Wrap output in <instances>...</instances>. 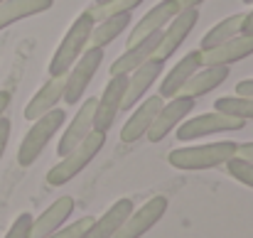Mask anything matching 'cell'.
<instances>
[{"label":"cell","mask_w":253,"mask_h":238,"mask_svg":"<svg viewBox=\"0 0 253 238\" xmlns=\"http://www.w3.org/2000/svg\"><path fill=\"white\" fill-rule=\"evenodd\" d=\"M91 27H93V17L88 15V10H84L74 22L72 27L67 30L64 40L59 42L52 62H49V77H64L74 62L86 52V42H88V35H91Z\"/></svg>","instance_id":"obj_1"},{"label":"cell","mask_w":253,"mask_h":238,"mask_svg":"<svg viewBox=\"0 0 253 238\" xmlns=\"http://www.w3.org/2000/svg\"><path fill=\"white\" fill-rule=\"evenodd\" d=\"M234 140H219L209 145H192V148H177L168 155V162L177 169H211L224 164L229 158L236 155Z\"/></svg>","instance_id":"obj_2"},{"label":"cell","mask_w":253,"mask_h":238,"mask_svg":"<svg viewBox=\"0 0 253 238\" xmlns=\"http://www.w3.org/2000/svg\"><path fill=\"white\" fill-rule=\"evenodd\" d=\"M103 143H106V133H98V130H91L88 135H86L84 140L72 150V153H67L64 158L59 159L52 169H49V174H47V182L52 184V187H62V184H67V182H72L82 169L88 167V162L96 158L98 153H101V148H103Z\"/></svg>","instance_id":"obj_3"},{"label":"cell","mask_w":253,"mask_h":238,"mask_svg":"<svg viewBox=\"0 0 253 238\" xmlns=\"http://www.w3.org/2000/svg\"><path fill=\"white\" fill-rule=\"evenodd\" d=\"M64 120H67V113H64L62 108H52L49 113L40 116V118L32 123V128L25 133L22 143H20L17 162H20L22 167H30L35 159L42 155V150H44L47 143L54 138V133L64 125Z\"/></svg>","instance_id":"obj_4"},{"label":"cell","mask_w":253,"mask_h":238,"mask_svg":"<svg viewBox=\"0 0 253 238\" xmlns=\"http://www.w3.org/2000/svg\"><path fill=\"white\" fill-rule=\"evenodd\" d=\"M103 57H106L103 49L88 47L84 54L74 62V67L64 74V93H62V101H64V103L74 106V103L82 101V96L86 93V88H88V83L93 79V74L98 72Z\"/></svg>","instance_id":"obj_5"},{"label":"cell","mask_w":253,"mask_h":238,"mask_svg":"<svg viewBox=\"0 0 253 238\" xmlns=\"http://www.w3.org/2000/svg\"><path fill=\"white\" fill-rule=\"evenodd\" d=\"M244 125H246L244 118H236V116H226V113L211 111V113H202V116H194V118L179 123V125H177V140L187 143V140H197V138L214 135V133L241 130Z\"/></svg>","instance_id":"obj_6"},{"label":"cell","mask_w":253,"mask_h":238,"mask_svg":"<svg viewBox=\"0 0 253 238\" xmlns=\"http://www.w3.org/2000/svg\"><path fill=\"white\" fill-rule=\"evenodd\" d=\"M197 22H199V10L197 7L179 10L168 22V27H163V37H160V44H158L153 59L155 62H168L169 57L184 44V40L189 37V32L194 30Z\"/></svg>","instance_id":"obj_7"},{"label":"cell","mask_w":253,"mask_h":238,"mask_svg":"<svg viewBox=\"0 0 253 238\" xmlns=\"http://www.w3.org/2000/svg\"><path fill=\"white\" fill-rule=\"evenodd\" d=\"M197 106V98L189 96H172L169 103H163V108L158 111V116L153 118L150 128H148V140L150 143H160L169 135V130H174Z\"/></svg>","instance_id":"obj_8"},{"label":"cell","mask_w":253,"mask_h":238,"mask_svg":"<svg viewBox=\"0 0 253 238\" xmlns=\"http://www.w3.org/2000/svg\"><path fill=\"white\" fill-rule=\"evenodd\" d=\"M126 86H128V74H118L111 77L106 83L101 98H96V111H93V130L98 133H108L116 116L121 113V103L126 96Z\"/></svg>","instance_id":"obj_9"},{"label":"cell","mask_w":253,"mask_h":238,"mask_svg":"<svg viewBox=\"0 0 253 238\" xmlns=\"http://www.w3.org/2000/svg\"><path fill=\"white\" fill-rule=\"evenodd\" d=\"M168 211V199L165 197H153L148 199L140 209H133L130 216L126 219V224L118 229V234L113 238H140L145 236Z\"/></svg>","instance_id":"obj_10"},{"label":"cell","mask_w":253,"mask_h":238,"mask_svg":"<svg viewBox=\"0 0 253 238\" xmlns=\"http://www.w3.org/2000/svg\"><path fill=\"white\" fill-rule=\"evenodd\" d=\"M163 67H165V62L148 59L145 64H140L135 72H130V74H128V86H126V96H123L121 111H130L138 101H143V98H145L148 88L160 79Z\"/></svg>","instance_id":"obj_11"},{"label":"cell","mask_w":253,"mask_h":238,"mask_svg":"<svg viewBox=\"0 0 253 238\" xmlns=\"http://www.w3.org/2000/svg\"><path fill=\"white\" fill-rule=\"evenodd\" d=\"M177 12H179L177 0H160L155 7H150V12H145L135 22V27L130 30V37H128V47L140 42V40H145V37H150L153 32H160Z\"/></svg>","instance_id":"obj_12"},{"label":"cell","mask_w":253,"mask_h":238,"mask_svg":"<svg viewBox=\"0 0 253 238\" xmlns=\"http://www.w3.org/2000/svg\"><path fill=\"white\" fill-rule=\"evenodd\" d=\"M163 103H165V98L158 93V96H150V98H143V103L130 113V118L126 120V125L121 128V140L123 143H135V140H140L145 133H148V128H150V123H153V118L158 116V111L163 108Z\"/></svg>","instance_id":"obj_13"},{"label":"cell","mask_w":253,"mask_h":238,"mask_svg":"<svg viewBox=\"0 0 253 238\" xmlns=\"http://www.w3.org/2000/svg\"><path fill=\"white\" fill-rule=\"evenodd\" d=\"M160 37H163V30H160V32H153L150 37H145V40H140V42H135V44H130V47L111 64V77L130 74V72H135L140 64H145L148 59H153V54H155V49H158V44H160Z\"/></svg>","instance_id":"obj_14"},{"label":"cell","mask_w":253,"mask_h":238,"mask_svg":"<svg viewBox=\"0 0 253 238\" xmlns=\"http://www.w3.org/2000/svg\"><path fill=\"white\" fill-rule=\"evenodd\" d=\"M93 111H96V98L91 96V98H86L84 103H82V108H79L77 116L72 118L67 133L62 135V140H59V145H57L59 158H64L67 153H72L86 135L93 130Z\"/></svg>","instance_id":"obj_15"},{"label":"cell","mask_w":253,"mask_h":238,"mask_svg":"<svg viewBox=\"0 0 253 238\" xmlns=\"http://www.w3.org/2000/svg\"><path fill=\"white\" fill-rule=\"evenodd\" d=\"M229 72H231V67H226V64L202 67V69H197L189 79L184 81V86L179 88V93H177V96H189V98L207 96L209 91L219 88L224 81L229 79Z\"/></svg>","instance_id":"obj_16"},{"label":"cell","mask_w":253,"mask_h":238,"mask_svg":"<svg viewBox=\"0 0 253 238\" xmlns=\"http://www.w3.org/2000/svg\"><path fill=\"white\" fill-rule=\"evenodd\" d=\"M253 54V37L251 35H239L214 49L202 52V67H211V64H226L231 67L234 62H241Z\"/></svg>","instance_id":"obj_17"},{"label":"cell","mask_w":253,"mask_h":238,"mask_svg":"<svg viewBox=\"0 0 253 238\" xmlns=\"http://www.w3.org/2000/svg\"><path fill=\"white\" fill-rule=\"evenodd\" d=\"M74 211V199L72 197H59L47 211H42L35 221H32V231L30 238H47L49 234H54L57 229H62L67 224V219Z\"/></svg>","instance_id":"obj_18"},{"label":"cell","mask_w":253,"mask_h":238,"mask_svg":"<svg viewBox=\"0 0 253 238\" xmlns=\"http://www.w3.org/2000/svg\"><path fill=\"white\" fill-rule=\"evenodd\" d=\"M133 211V199H118L101 219H93L84 238H113Z\"/></svg>","instance_id":"obj_19"},{"label":"cell","mask_w":253,"mask_h":238,"mask_svg":"<svg viewBox=\"0 0 253 238\" xmlns=\"http://www.w3.org/2000/svg\"><path fill=\"white\" fill-rule=\"evenodd\" d=\"M197 69H202V52H189L184 54L172 69L168 72V77L160 81V96L163 98H172L179 93V88L184 86V81L189 79Z\"/></svg>","instance_id":"obj_20"},{"label":"cell","mask_w":253,"mask_h":238,"mask_svg":"<svg viewBox=\"0 0 253 238\" xmlns=\"http://www.w3.org/2000/svg\"><path fill=\"white\" fill-rule=\"evenodd\" d=\"M62 93H64V77H52L32 96V101L25 106V118L27 120H37L40 116L49 113L62 101Z\"/></svg>","instance_id":"obj_21"},{"label":"cell","mask_w":253,"mask_h":238,"mask_svg":"<svg viewBox=\"0 0 253 238\" xmlns=\"http://www.w3.org/2000/svg\"><path fill=\"white\" fill-rule=\"evenodd\" d=\"M52 5H54V0H2L0 2V32L5 27H10L12 22L47 12Z\"/></svg>","instance_id":"obj_22"},{"label":"cell","mask_w":253,"mask_h":238,"mask_svg":"<svg viewBox=\"0 0 253 238\" xmlns=\"http://www.w3.org/2000/svg\"><path fill=\"white\" fill-rule=\"evenodd\" d=\"M128 27H130V12L113 15V17H106V20L96 22V25L91 27V35H88L86 49H88V47H98V49H103V47L111 44L118 35H123Z\"/></svg>","instance_id":"obj_23"},{"label":"cell","mask_w":253,"mask_h":238,"mask_svg":"<svg viewBox=\"0 0 253 238\" xmlns=\"http://www.w3.org/2000/svg\"><path fill=\"white\" fill-rule=\"evenodd\" d=\"M244 15H246V12H236V15H229V17H224L221 22H216V25L202 37V42H199V52L214 49V47H219V44H224V42L239 37V35H241Z\"/></svg>","instance_id":"obj_24"},{"label":"cell","mask_w":253,"mask_h":238,"mask_svg":"<svg viewBox=\"0 0 253 238\" xmlns=\"http://www.w3.org/2000/svg\"><path fill=\"white\" fill-rule=\"evenodd\" d=\"M214 111L226 113V116H236L244 120L253 118V96H221L214 101Z\"/></svg>","instance_id":"obj_25"},{"label":"cell","mask_w":253,"mask_h":238,"mask_svg":"<svg viewBox=\"0 0 253 238\" xmlns=\"http://www.w3.org/2000/svg\"><path fill=\"white\" fill-rule=\"evenodd\" d=\"M140 2H145V0H108V2H103V5H91V7H88V15L93 17V22H101V20L113 17V15L133 12Z\"/></svg>","instance_id":"obj_26"},{"label":"cell","mask_w":253,"mask_h":238,"mask_svg":"<svg viewBox=\"0 0 253 238\" xmlns=\"http://www.w3.org/2000/svg\"><path fill=\"white\" fill-rule=\"evenodd\" d=\"M226 172L236 179V182H241V184H246V187H251L253 189V162L249 159H241V158H229L226 162Z\"/></svg>","instance_id":"obj_27"},{"label":"cell","mask_w":253,"mask_h":238,"mask_svg":"<svg viewBox=\"0 0 253 238\" xmlns=\"http://www.w3.org/2000/svg\"><path fill=\"white\" fill-rule=\"evenodd\" d=\"M91 216H84V219H77L74 224H69V226H62V229H57L54 234H49L47 238H84L86 229L91 226Z\"/></svg>","instance_id":"obj_28"},{"label":"cell","mask_w":253,"mask_h":238,"mask_svg":"<svg viewBox=\"0 0 253 238\" xmlns=\"http://www.w3.org/2000/svg\"><path fill=\"white\" fill-rule=\"evenodd\" d=\"M32 214H20L15 221H12V226H10V231L5 234V238H30V231H32Z\"/></svg>","instance_id":"obj_29"},{"label":"cell","mask_w":253,"mask_h":238,"mask_svg":"<svg viewBox=\"0 0 253 238\" xmlns=\"http://www.w3.org/2000/svg\"><path fill=\"white\" fill-rule=\"evenodd\" d=\"M10 133H12V125H10V120L2 116V118H0V159H2V155H5V148H7Z\"/></svg>","instance_id":"obj_30"},{"label":"cell","mask_w":253,"mask_h":238,"mask_svg":"<svg viewBox=\"0 0 253 238\" xmlns=\"http://www.w3.org/2000/svg\"><path fill=\"white\" fill-rule=\"evenodd\" d=\"M236 96H253V79H244L236 83Z\"/></svg>","instance_id":"obj_31"},{"label":"cell","mask_w":253,"mask_h":238,"mask_svg":"<svg viewBox=\"0 0 253 238\" xmlns=\"http://www.w3.org/2000/svg\"><path fill=\"white\" fill-rule=\"evenodd\" d=\"M236 158L253 162V143H244V145H239V148H236Z\"/></svg>","instance_id":"obj_32"},{"label":"cell","mask_w":253,"mask_h":238,"mask_svg":"<svg viewBox=\"0 0 253 238\" xmlns=\"http://www.w3.org/2000/svg\"><path fill=\"white\" fill-rule=\"evenodd\" d=\"M241 35H251V37H253V10L244 15V22H241Z\"/></svg>","instance_id":"obj_33"},{"label":"cell","mask_w":253,"mask_h":238,"mask_svg":"<svg viewBox=\"0 0 253 238\" xmlns=\"http://www.w3.org/2000/svg\"><path fill=\"white\" fill-rule=\"evenodd\" d=\"M7 108H10V91H0V118L5 116Z\"/></svg>","instance_id":"obj_34"},{"label":"cell","mask_w":253,"mask_h":238,"mask_svg":"<svg viewBox=\"0 0 253 238\" xmlns=\"http://www.w3.org/2000/svg\"><path fill=\"white\" fill-rule=\"evenodd\" d=\"M204 0H177V7L179 10H192V7H199Z\"/></svg>","instance_id":"obj_35"},{"label":"cell","mask_w":253,"mask_h":238,"mask_svg":"<svg viewBox=\"0 0 253 238\" xmlns=\"http://www.w3.org/2000/svg\"><path fill=\"white\" fill-rule=\"evenodd\" d=\"M103 2H108V0H96V2H93V5H103Z\"/></svg>","instance_id":"obj_36"},{"label":"cell","mask_w":253,"mask_h":238,"mask_svg":"<svg viewBox=\"0 0 253 238\" xmlns=\"http://www.w3.org/2000/svg\"><path fill=\"white\" fill-rule=\"evenodd\" d=\"M244 2H253V0H244Z\"/></svg>","instance_id":"obj_37"},{"label":"cell","mask_w":253,"mask_h":238,"mask_svg":"<svg viewBox=\"0 0 253 238\" xmlns=\"http://www.w3.org/2000/svg\"><path fill=\"white\" fill-rule=\"evenodd\" d=\"M0 2H2V0H0Z\"/></svg>","instance_id":"obj_38"}]
</instances>
